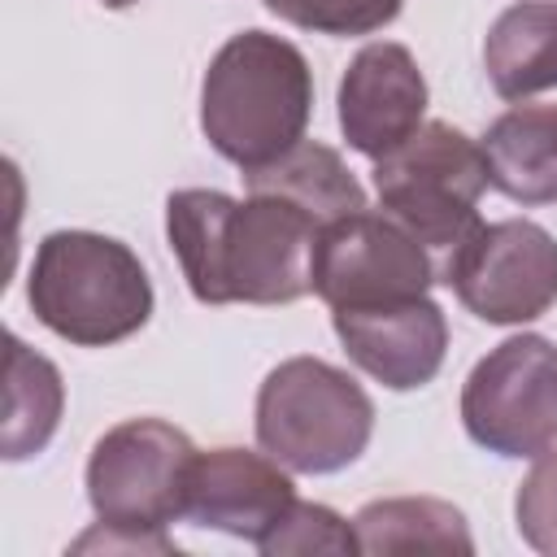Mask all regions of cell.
Listing matches in <instances>:
<instances>
[{
    "label": "cell",
    "instance_id": "6da1fadb",
    "mask_svg": "<svg viewBox=\"0 0 557 557\" xmlns=\"http://www.w3.org/2000/svg\"><path fill=\"white\" fill-rule=\"evenodd\" d=\"M326 226L292 196L248 187L244 200L183 187L165 200V235L200 305H292L313 292V244Z\"/></svg>",
    "mask_w": 557,
    "mask_h": 557
},
{
    "label": "cell",
    "instance_id": "7a4b0ae2",
    "mask_svg": "<svg viewBox=\"0 0 557 557\" xmlns=\"http://www.w3.org/2000/svg\"><path fill=\"white\" fill-rule=\"evenodd\" d=\"M313 117V74L296 44L270 30L231 35L200 83V131L239 170L296 148Z\"/></svg>",
    "mask_w": 557,
    "mask_h": 557
},
{
    "label": "cell",
    "instance_id": "3957f363",
    "mask_svg": "<svg viewBox=\"0 0 557 557\" xmlns=\"http://www.w3.org/2000/svg\"><path fill=\"white\" fill-rule=\"evenodd\" d=\"M26 300L52 335L78 348L117 344L152 318L148 270L122 239L96 231L44 235L30 261Z\"/></svg>",
    "mask_w": 557,
    "mask_h": 557
},
{
    "label": "cell",
    "instance_id": "277c9868",
    "mask_svg": "<svg viewBox=\"0 0 557 557\" xmlns=\"http://www.w3.org/2000/svg\"><path fill=\"white\" fill-rule=\"evenodd\" d=\"M374 435V400L366 387L322 361L287 357L257 392V444L296 474H335L352 466Z\"/></svg>",
    "mask_w": 557,
    "mask_h": 557
},
{
    "label": "cell",
    "instance_id": "5b68a950",
    "mask_svg": "<svg viewBox=\"0 0 557 557\" xmlns=\"http://www.w3.org/2000/svg\"><path fill=\"white\" fill-rule=\"evenodd\" d=\"M492 187L483 148L453 122H422L396 152L374 161V191L383 213L405 222L426 252L435 274L444 257L479 226V200Z\"/></svg>",
    "mask_w": 557,
    "mask_h": 557
},
{
    "label": "cell",
    "instance_id": "8992f818",
    "mask_svg": "<svg viewBox=\"0 0 557 557\" xmlns=\"http://www.w3.org/2000/svg\"><path fill=\"white\" fill-rule=\"evenodd\" d=\"M187 431L161 418H126L109 426L87 457V500L104 527L165 535L187 513V479L196 461Z\"/></svg>",
    "mask_w": 557,
    "mask_h": 557
},
{
    "label": "cell",
    "instance_id": "52a82bcc",
    "mask_svg": "<svg viewBox=\"0 0 557 557\" xmlns=\"http://www.w3.org/2000/svg\"><path fill=\"white\" fill-rule=\"evenodd\" d=\"M466 435L496 457H540L557 448V344L509 335L461 387Z\"/></svg>",
    "mask_w": 557,
    "mask_h": 557
},
{
    "label": "cell",
    "instance_id": "ba28073f",
    "mask_svg": "<svg viewBox=\"0 0 557 557\" xmlns=\"http://www.w3.org/2000/svg\"><path fill=\"white\" fill-rule=\"evenodd\" d=\"M440 283L492 326L535 322L557 305V239L531 218L479 222L444 257Z\"/></svg>",
    "mask_w": 557,
    "mask_h": 557
},
{
    "label": "cell",
    "instance_id": "9c48e42d",
    "mask_svg": "<svg viewBox=\"0 0 557 557\" xmlns=\"http://www.w3.org/2000/svg\"><path fill=\"white\" fill-rule=\"evenodd\" d=\"M431 283H440L435 257L383 209H357L331 222L313 244V296L326 300V309L409 300L426 296Z\"/></svg>",
    "mask_w": 557,
    "mask_h": 557
},
{
    "label": "cell",
    "instance_id": "30bf717a",
    "mask_svg": "<svg viewBox=\"0 0 557 557\" xmlns=\"http://www.w3.org/2000/svg\"><path fill=\"white\" fill-rule=\"evenodd\" d=\"M331 322L352 366H361L374 383L392 392L426 387L448 352V322L431 296L366 309H331Z\"/></svg>",
    "mask_w": 557,
    "mask_h": 557
},
{
    "label": "cell",
    "instance_id": "8fae6325",
    "mask_svg": "<svg viewBox=\"0 0 557 557\" xmlns=\"http://www.w3.org/2000/svg\"><path fill=\"white\" fill-rule=\"evenodd\" d=\"M292 505H296V483L287 479V466L278 470L270 453L209 448V453H196L191 461L183 518L196 527L261 544Z\"/></svg>",
    "mask_w": 557,
    "mask_h": 557
},
{
    "label": "cell",
    "instance_id": "7c38bea8",
    "mask_svg": "<svg viewBox=\"0 0 557 557\" xmlns=\"http://www.w3.org/2000/svg\"><path fill=\"white\" fill-rule=\"evenodd\" d=\"M426 113V78L405 44H366L339 78V131L348 148L379 161L396 152Z\"/></svg>",
    "mask_w": 557,
    "mask_h": 557
},
{
    "label": "cell",
    "instance_id": "4fadbf2b",
    "mask_svg": "<svg viewBox=\"0 0 557 557\" xmlns=\"http://www.w3.org/2000/svg\"><path fill=\"white\" fill-rule=\"evenodd\" d=\"M487 178L518 205L557 200V104H513L479 139Z\"/></svg>",
    "mask_w": 557,
    "mask_h": 557
},
{
    "label": "cell",
    "instance_id": "5bb4252c",
    "mask_svg": "<svg viewBox=\"0 0 557 557\" xmlns=\"http://www.w3.org/2000/svg\"><path fill=\"white\" fill-rule=\"evenodd\" d=\"M483 65L500 100H527L557 87V0H518L509 4L487 39Z\"/></svg>",
    "mask_w": 557,
    "mask_h": 557
},
{
    "label": "cell",
    "instance_id": "9a60e30c",
    "mask_svg": "<svg viewBox=\"0 0 557 557\" xmlns=\"http://www.w3.org/2000/svg\"><path fill=\"white\" fill-rule=\"evenodd\" d=\"M361 553H474L466 513L435 496L370 500L352 518Z\"/></svg>",
    "mask_w": 557,
    "mask_h": 557
},
{
    "label": "cell",
    "instance_id": "2e32d148",
    "mask_svg": "<svg viewBox=\"0 0 557 557\" xmlns=\"http://www.w3.org/2000/svg\"><path fill=\"white\" fill-rule=\"evenodd\" d=\"M248 187L261 191H278L292 196L296 205H305L322 226L366 209V191L357 183V174L344 165V157L318 139H300L296 148H287L283 157H274L270 165L244 170Z\"/></svg>",
    "mask_w": 557,
    "mask_h": 557
},
{
    "label": "cell",
    "instance_id": "e0dca14e",
    "mask_svg": "<svg viewBox=\"0 0 557 557\" xmlns=\"http://www.w3.org/2000/svg\"><path fill=\"white\" fill-rule=\"evenodd\" d=\"M61 405V370L26 348L17 335H4V461H26L44 453V444L57 435Z\"/></svg>",
    "mask_w": 557,
    "mask_h": 557
},
{
    "label": "cell",
    "instance_id": "ac0fdd59",
    "mask_svg": "<svg viewBox=\"0 0 557 557\" xmlns=\"http://www.w3.org/2000/svg\"><path fill=\"white\" fill-rule=\"evenodd\" d=\"M274 17L313 30V35H374L396 13L405 0H261Z\"/></svg>",
    "mask_w": 557,
    "mask_h": 557
},
{
    "label": "cell",
    "instance_id": "d6986e66",
    "mask_svg": "<svg viewBox=\"0 0 557 557\" xmlns=\"http://www.w3.org/2000/svg\"><path fill=\"white\" fill-rule=\"evenodd\" d=\"M265 557H287V553H361L357 548V531L326 505L313 500H296L283 522L257 544Z\"/></svg>",
    "mask_w": 557,
    "mask_h": 557
},
{
    "label": "cell",
    "instance_id": "ffe728a7",
    "mask_svg": "<svg viewBox=\"0 0 557 557\" xmlns=\"http://www.w3.org/2000/svg\"><path fill=\"white\" fill-rule=\"evenodd\" d=\"M513 513H518V535L544 553V557H557V453H540L531 474L518 483V500H513Z\"/></svg>",
    "mask_w": 557,
    "mask_h": 557
},
{
    "label": "cell",
    "instance_id": "44dd1931",
    "mask_svg": "<svg viewBox=\"0 0 557 557\" xmlns=\"http://www.w3.org/2000/svg\"><path fill=\"white\" fill-rule=\"evenodd\" d=\"M104 9H131V4H139V0H100Z\"/></svg>",
    "mask_w": 557,
    "mask_h": 557
}]
</instances>
